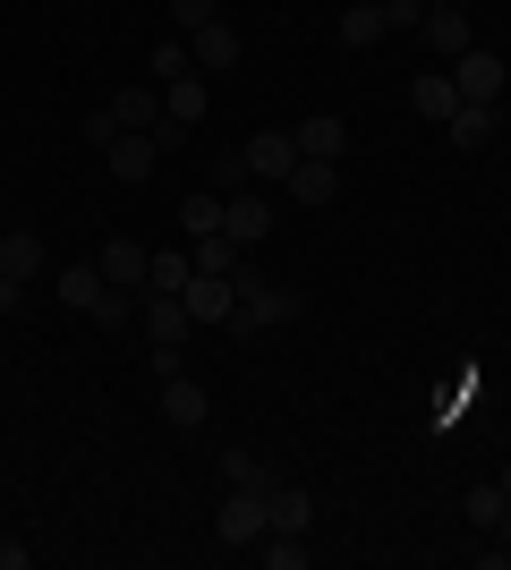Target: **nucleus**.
Segmentation results:
<instances>
[{"mask_svg":"<svg viewBox=\"0 0 511 570\" xmlns=\"http://www.w3.org/2000/svg\"><path fill=\"white\" fill-rule=\"evenodd\" d=\"M282 196H291V205H341V163H307V154H298V170L291 179H282Z\"/></svg>","mask_w":511,"mask_h":570,"instance_id":"obj_9","label":"nucleus"},{"mask_svg":"<svg viewBox=\"0 0 511 570\" xmlns=\"http://www.w3.org/2000/svg\"><path fill=\"white\" fill-rule=\"evenodd\" d=\"M86 324H95V333H137V289H111V282H102V298L86 307Z\"/></svg>","mask_w":511,"mask_h":570,"instance_id":"obj_21","label":"nucleus"},{"mask_svg":"<svg viewBox=\"0 0 511 570\" xmlns=\"http://www.w3.org/2000/svg\"><path fill=\"white\" fill-rule=\"evenodd\" d=\"M154 383H170V375H188V350H179V341H154Z\"/></svg>","mask_w":511,"mask_h":570,"instance_id":"obj_32","label":"nucleus"},{"mask_svg":"<svg viewBox=\"0 0 511 570\" xmlns=\"http://www.w3.org/2000/svg\"><path fill=\"white\" fill-rule=\"evenodd\" d=\"M384 9H392V26H417L426 9H435V0H384Z\"/></svg>","mask_w":511,"mask_h":570,"instance_id":"obj_34","label":"nucleus"},{"mask_svg":"<svg viewBox=\"0 0 511 570\" xmlns=\"http://www.w3.org/2000/svg\"><path fill=\"white\" fill-rule=\"evenodd\" d=\"M146 69H154V86H170V77H188L196 60H188V43H154V51H146Z\"/></svg>","mask_w":511,"mask_h":570,"instance_id":"obj_29","label":"nucleus"},{"mask_svg":"<svg viewBox=\"0 0 511 570\" xmlns=\"http://www.w3.org/2000/svg\"><path fill=\"white\" fill-rule=\"evenodd\" d=\"M273 222H282V214L265 205V188H247V196H222V238H239L247 256H256V247L273 238Z\"/></svg>","mask_w":511,"mask_h":570,"instance_id":"obj_3","label":"nucleus"},{"mask_svg":"<svg viewBox=\"0 0 511 570\" xmlns=\"http://www.w3.org/2000/svg\"><path fill=\"white\" fill-rule=\"evenodd\" d=\"M410 111H417V119H435V128L461 111V86H452V69H417V77H410Z\"/></svg>","mask_w":511,"mask_h":570,"instance_id":"obj_12","label":"nucleus"},{"mask_svg":"<svg viewBox=\"0 0 511 570\" xmlns=\"http://www.w3.org/2000/svg\"><path fill=\"white\" fill-rule=\"evenodd\" d=\"M205 417H214V401H205V383H196V375H170V383H163V426L196 434Z\"/></svg>","mask_w":511,"mask_h":570,"instance_id":"obj_11","label":"nucleus"},{"mask_svg":"<svg viewBox=\"0 0 511 570\" xmlns=\"http://www.w3.org/2000/svg\"><path fill=\"white\" fill-rule=\"evenodd\" d=\"M239 163H247V179H256V188H282V179L298 170V128H265V137H247Z\"/></svg>","mask_w":511,"mask_h":570,"instance_id":"obj_2","label":"nucleus"},{"mask_svg":"<svg viewBox=\"0 0 511 570\" xmlns=\"http://www.w3.org/2000/svg\"><path fill=\"white\" fill-rule=\"evenodd\" d=\"M503 494H511V469H503Z\"/></svg>","mask_w":511,"mask_h":570,"instance_id":"obj_38","label":"nucleus"},{"mask_svg":"<svg viewBox=\"0 0 511 570\" xmlns=\"http://www.w3.org/2000/svg\"><path fill=\"white\" fill-rule=\"evenodd\" d=\"M443 137L461 145V154H478V145H494V137H503V111H494V102H461V111L443 119Z\"/></svg>","mask_w":511,"mask_h":570,"instance_id":"obj_14","label":"nucleus"},{"mask_svg":"<svg viewBox=\"0 0 511 570\" xmlns=\"http://www.w3.org/2000/svg\"><path fill=\"white\" fill-rule=\"evenodd\" d=\"M146 137H154V154H179V145H188V128H179V119L163 111V119H154V128H146Z\"/></svg>","mask_w":511,"mask_h":570,"instance_id":"obj_33","label":"nucleus"},{"mask_svg":"<svg viewBox=\"0 0 511 570\" xmlns=\"http://www.w3.org/2000/svg\"><path fill=\"white\" fill-rule=\"evenodd\" d=\"M179 298H188L196 324H230V307H239V282H230V273H188V289H179Z\"/></svg>","mask_w":511,"mask_h":570,"instance_id":"obj_6","label":"nucleus"},{"mask_svg":"<svg viewBox=\"0 0 511 570\" xmlns=\"http://www.w3.org/2000/svg\"><path fill=\"white\" fill-rule=\"evenodd\" d=\"M18 298H26V282H9V273H0V315H18Z\"/></svg>","mask_w":511,"mask_h":570,"instance_id":"obj_35","label":"nucleus"},{"mask_svg":"<svg viewBox=\"0 0 511 570\" xmlns=\"http://www.w3.org/2000/svg\"><path fill=\"white\" fill-rule=\"evenodd\" d=\"M179 230H188V238H214L222 230V196H179Z\"/></svg>","mask_w":511,"mask_h":570,"instance_id":"obj_28","label":"nucleus"},{"mask_svg":"<svg viewBox=\"0 0 511 570\" xmlns=\"http://www.w3.org/2000/svg\"><path fill=\"white\" fill-rule=\"evenodd\" d=\"M137 324H146V341H188L196 333L188 298H163V289H137Z\"/></svg>","mask_w":511,"mask_h":570,"instance_id":"obj_8","label":"nucleus"},{"mask_svg":"<svg viewBox=\"0 0 511 570\" xmlns=\"http://www.w3.org/2000/svg\"><path fill=\"white\" fill-rule=\"evenodd\" d=\"M298 154H307V163H341V154H350V128H341L333 111L298 119Z\"/></svg>","mask_w":511,"mask_h":570,"instance_id":"obj_19","label":"nucleus"},{"mask_svg":"<svg viewBox=\"0 0 511 570\" xmlns=\"http://www.w3.org/2000/svg\"><path fill=\"white\" fill-rule=\"evenodd\" d=\"M222 546H265V494H230L222 502V520H214Z\"/></svg>","mask_w":511,"mask_h":570,"instance_id":"obj_13","label":"nucleus"},{"mask_svg":"<svg viewBox=\"0 0 511 570\" xmlns=\"http://www.w3.org/2000/svg\"><path fill=\"white\" fill-rule=\"evenodd\" d=\"M503 502H511V494H503V476H494V485H469V494H461V520H469V528H487V537H494Z\"/></svg>","mask_w":511,"mask_h":570,"instance_id":"obj_27","label":"nucleus"},{"mask_svg":"<svg viewBox=\"0 0 511 570\" xmlns=\"http://www.w3.org/2000/svg\"><path fill=\"white\" fill-rule=\"evenodd\" d=\"M43 264H51V247L35 230H0V273H9V282H35Z\"/></svg>","mask_w":511,"mask_h":570,"instance_id":"obj_17","label":"nucleus"},{"mask_svg":"<svg viewBox=\"0 0 511 570\" xmlns=\"http://www.w3.org/2000/svg\"><path fill=\"white\" fill-rule=\"evenodd\" d=\"M222 18V0H170V26L179 35H196V26H214Z\"/></svg>","mask_w":511,"mask_h":570,"instance_id":"obj_30","label":"nucleus"},{"mask_svg":"<svg viewBox=\"0 0 511 570\" xmlns=\"http://www.w3.org/2000/svg\"><path fill=\"white\" fill-rule=\"evenodd\" d=\"M503 51H487V43H469L461 60H452V86H461V102H503Z\"/></svg>","mask_w":511,"mask_h":570,"instance_id":"obj_4","label":"nucleus"},{"mask_svg":"<svg viewBox=\"0 0 511 570\" xmlns=\"http://www.w3.org/2000/svg\"><path fill=\"white\" fill-rule=\"evenodd\" d=\"M188 256H196V273H239V264H247V247H239V238H188Z\"/></svg>","mask_w":511,"mask_h":570,"instance_id":"obj_25","label":"nucleus"},{"mask_svg":"<svg viewBox=\"0 0 511 570\" xmlns=\"http://www.w3.org/2000/svg\"><path fill=\"white\" fill-rule=\"evenodd\" d=\"M51 289H60V307L86 315V307L102 298V264H60V282H51Z\"/></svg>","mask_w":511,"mask_h":570,"instance_id":"obj_22","label":"nucleus"},{"mask_svg":"<svg viewBox=\"0 0 511 570\" xmlns=\"http://www.w3.org/2000/svg\"><path fill=\"white\" fill-rule=\"evenodd\" d=\"M102 163H111V179H120V188H146L163 154H154V137H146V128H120V137L102 145Z\"/></svg>","mask_w":511,"mask_h":570,"instance_id":"obj_5","label":"nucleus"},{"mask_svg":"<svg viewBox=\"0 0 511 570\" xmlns=\"http://www.w3.org/2000/svg\"><path fill=\"white\" fill-rule=\"evenodd\" d=\"M26 562H35V553H26V546H9V537H0V570H26Z\"/></svg>","mask_w":511,"mask_h":570,"instance_id":"obj_36","label":"nucleus"},{"mask_svg":"<svg viewBox=\"0 0 511 570\" xmlns=\"http://www.w3.org/2000/svg\"><path fill=\"white\" fill-rule=\"evenodd\" d=\"M95 264H102V282H111V289H146V264H154V256L137 247V238H111Z\"/></svg>","mask_w":511,"mask_h":570,"instance_id":"obj_18","label":"nucleus"},{"mask_svg":"<svg viewBox=\"0 0 511 570\" xmlns=\"http://www.w3.org/2000/svg\"><path fill=\"white\" fill-rule=\"evenodd\" d=\"M230 282H239V307H230V333H273V324H291L298 307H307V298H298L291 282H265V273H256V264H239V273H230Z\"/></svg>","mask_w":511,"mask_h":570,"instance_id":"obj_1","label":"nucleus"},{"mask_svg":"<svg viewBox=\"0 0 511 570\" xmlns=\"http://www.w3.org/2000/svg\"><path fill=\"white\" fill-rule=\"evenodd\" d=\"M265 562L273 570H307V537H265Z\"/></svg>","mask_w":511,"mask_h":570,"instance_id":"obj_31","label":"nucleus"},{"mask_svg":"<svg viewBox=\"0 0 511 570\" xmlns=\"http://www.w3.org/2000/svg\"><path fill=\"white\" fill-rule=\"evenodd\" d=\"M188 273H196V256H188V247H163V256L146 264V289H163V298H179V289H188Z\"/></svg>","mask_w":511,"mask_h":570,"instance_id":"obj_24","label":"nucleus"},{"mask_svg":"<svg viewBox=\"0 0 511 570\" xmlns=\"http://www.w3.org/2000/svg\"><path fill=\"white\" fill-rule=\"evenodd\" d=\"M384 35H392V9H384V0H350V9H341V43H350V51H375Z\"/></svg>","mask_w":511,"mask_h":570,"instance_id":"obj_15","label":"nucleus"},{"mask_svg":"<svg viewBox=\"0 0 511 570\" xmlns=\"http://www.w3.org/2000/svg\"><path fill=\"white\" fill-rule=\"evenodd\" d=\"M222 476H230V494H273V469L256 452H222Z\"/></svg>","mask_w":511,"mask_h":570,"instance_id":"obj_26","label":"nucleus"},{"mask_svg":"<svg viewBox=\"0 0 511 570\" xmlns=\"http://www.w3.org/2000/svg\"><path fill=\"white\" fill-rule=\"evenodd\" d=\"M163 111L170 119H179V128H205V111H214V95H205V77H170V86H163Z\"/></svg>","mask_w":511,"mask_h":570,"instance_id":"obj_20","label":"nucleus"},{"mask_svg":"<svg viewBox=\"0 0 511 570\" xmlns=\"http://www.w3.org/2000/svg\"><path fill=\"white\" fill-rule=\"evenodd\" d=\"M111 119H120V128H154V119H163V86H120Z\"/></svg>","mask_w":511,"mask_h":570,"instance_id":"obj_23","label":"nucleus"},{"mask_svg":"<svg viewBox=\"0 0 511 570\" xmlns=\"http://www.w3.org/2000/svg\"><path fill=\"white\" fill-rule=\"evenodd\" d=\"M417 26H426V51H435V60H461V51L478 43V35H469V9H461V0H435V9H426Z\"/></svg>","mask_w":511,"mask_h":570,"instance_id":"obj_7","label":"nucleus"},{"mask_svg":"<svg viewBox=\"0 0 511 570\" xmlns=\"http://www.w3.org/2000/svg\"><path fill=\"white\" fill-rule=\"evenodd\" d=\"M307 520H316V502L298 485H273L265 494V537H307Z\"/></svg>","mask_w":511,"mask_h":570,"instance_id":"obj_16","label":"nucleus"},{"mask_svg":"<svg viewBox=\"0 0 511 570\" xmlns=\"http://www.w3.org/2000/svg\"><path fill=\"white\" fill-rule=\"evenodd\" d=\"M494 546H511V502H503V520H494Z\"/></svg>","mask_w":511,"mask_h":570,"instance_id":"obj_37","label":"nucleus"},{"mask_svg":"<svg viewBox=\"0 0 511 570\" xmlns=\"http://www.w3.org/2000/svg\"><path fill=\"white\" fill-rule=\"evenodd\" d=\"M239 26H230V18H214V26H196V35H188V60H196V77H205V69H239Z\"/></svg>","mask_w":511,"mask_h":570,"instance_id":"obj_10","label":"nucleus"}]
</instances>
